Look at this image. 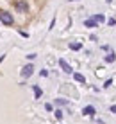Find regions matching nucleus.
I'll return each mask as SVG.
<instances>
[{
	"mask_svg": "<svg viewBox=\"0 0 116 124\" xmlns=\"http://www.w3.org/2000/svg\"><path fill=\"white\" fill-rule=\"evenodd\" d=\"M111 85H113V79H107V81H105V85H104V86L107 88V86H111Z\"/></svg>",
	"mask_w": 116,
	"mask_h": 124,
	"instance_id": "nucleus-15",
	"label": "nucleus"
},
{
	"mask_svg": "<svg viewBox=\"0 0 116 124\" xmlns=\"http://www.w3.org/2000/svg\"><path fill=\"white\" fill-rule=\"evenodd\" d=\"M16 9H18L20 13H27L29 6H27V2H23V0H18V2H16Z\"/></svg>",
	"mask_w": 116,
	"mask_h": 124,
	"instance_id": "nucleus-3",
	"label": "nucleus"
},
{
	"mask_svg": "<svg viewBox=\"0 0 116 124\" xmlns=\"http://www.w3.org/2000/svg\"><path fill=\"white\" fill-rule=\"evenodd\" d=\"M73 78H75L77 83H86V78H84L82 74H73Z\"/></svg>",
	"mask_w": 116,
	"mask_h": 124,
	"instance_id": "nucleus-11",
	"label": "nucleus"
},
{
	"mask_svg": "<svg viewBox=\"0 0 116 124\" xmlns=\"http://www.w3.org/2000/svg\"><path fill=\"white\" fill-rule=\"evenodd\" d=\"M111 112H113V113H116V104H114V106H111Z\"/></svg>",
	"mask_w": 116,
	"mask_h": 124,
	"instance_id": "nucleus-16",
	"label": "nucleus"
},
{
	"mask_svg": "<svg viewBox=\"0 0 116 124\" xmlns=\"http://www.w3.org/2000/svg\"><path fill=\"white\" fill-rule=\"evenodd\" d=\"M59 67H61V68H63V70H64V72H66V74H73V70H71V67H70V65H68V63H66V61H64V59H59Z\"/></svg>",
	"mask_w": 116,
	"mask_h": 124,
	"instance_id": "nucleus-4",
	"label": "nucleus"
},
{
	"mask_svg": "<svg viewBox=\"0 0 116 124\" xmlns=\"http://www.w3.org/2000/svg\"><path fill=\"white\" fill-rule=\"evenodd\" d=\"M70 49H71V50H80V49H82V43H80V41H71V43H70Z\"/></svg>",
	"mask_w": 116,
	"mask_h": 124,
	"instance_id": "nucleus-8",
	"label": "nucleus"
},
{
	"mask_svg": "<svg viewBox=\"0 0 116 124\" xmlns=\"http://www.w3.org/2000/svg\"><path fill=\"white\" fill-rule=\"evenodd\" d=\"M82 113L88 115V117H91V115H95V108H93V106H86V108L82 110Z\"/></svg>",
	"mask_w": 116,
	"mask_h": 124,
	"instance_id": "nucleus-6",
	"label": "nucleus"
},
{
	"mask_svg": "<svg viewBox=\"0 0 116 124\" xmlns=\"http://www.w3.org/2000/svg\"><path fill=\"white\" fill-rule=\"evenodd\" d=\"M114 61H116V54L114 52H109L105 56V63H114Z\"/></svg>",
	"mask_w": 116,
	"mask_h": 124,
	"instance_id": "nucleus-9",
	"label": "nucleus"
},
{
	"mask_svg": "<svg viewBox=\"0 0 116 124\" xmlns=\"http://www.w3.org/2000/svg\"><path fill=\"white\" fill-rule=\"evenodd\" d=\"M55 102H57L59 106H63V104H68V101H66V99H57Z\"/></svg>",
	"mask_w": 116,
	"mask_h": 124,
	"instance_id": "nucleus-13",
	"label": "nucleus"
},
{
	"mask_svg": "<svg viewBox=\"0 0 116 124\" xmlns=\"http://www.w3.org/2000/svg\"><path fill=\"white\" fill-rule=\"evenodd\" d=\"M0 22H2L4 25H13L14 18H13L11 13H7V11H0Z\"/></svg>",
	"mask_w": 116,
	"mask_h": 124,
	"instance_id": "nucleus-1",
	"label": "nucleus"
},
{
	"mask_svg": "<svg viewBox=\"0 0 116 124\" xmlns=\"http://www.w3.org/2000/svg\"><path fill=\"white\" fill-rule=\"evenodd\" d=\"M32 92H34V97H36V99H39V97L43 95V92H41V88L38 86V85H34L32 86Z\"/></svg>",
	"mask_w": 116,
	"mask_h": 124,
	"instance_id": "nucleus-5",
	"label": "nucleus"
},
{
	"mask_svg": "<svg viewBox=\"0 0 116 124\" xmlns=\"http://www.w3.org/2000/svg\"><path fill=\"white\" fill-rule=\"evenodd\" d=\"M84 25H86V27H89V29H93V27H97V22H95V20H93V18H88V20H86V22H84Z\"/></svg>",
	"mask_w": 116,
	"mask_h": 124,
	"instance_id": "nucleus-7",
	"label": "nucleus"
},
{
	"mask_svg": "<svg viewBox=\"0 0 116 124\" xmlns=\"http://www.w3.org/2000/svg\"><path fill=\"white\" fill-rule=\"evenodd\" d=\"M71 2H75V0H71Z\"/></svg>",
	"mask_w": 116,
	"mask_h": 124,
	"instance_id": "nucleus-18",
	"label": "nucleus"
},
{
	"mask_svg": "<svg viewBox=\"0 0 116 124\" xmlns=\"http://www.w3.org/2000/svg\"><path fill=\"white\" fill-rule=\"evenodd\" d=\"M4 58H6V56H0V63H2V61H4Z\"/></svg>",
	"mask_w": 116,
	"mask_h": 124,
	"instance_id": "nucleus-17",
	"label": "nucleus"
},
{
	"mask_svg": "<svg viewBox=\"0 0 116 124\" xmlns=\"http://www.w3.org/2000/svg\"><path fill=\"white\" fill-rule=\"evenodd\" d=\"M93 20H95L97 23H102V22H105V16L104 15H95V16H93Z\"/></svg>",
	"mask_w": 116,
	"mask_h": 124,
	"instance_id": "nucleus-10",
	"label": "nucleus"
},
{
	"mask_svg": "<svg viewBox=\"0 0 116 124\" xmlns=\"http://www.w3.org/2000/svg\"><path fill=\"white\" fill-rule=\"evenodd\" d=\"M55 119H57V121L63 119V112H61V110H55Z\"/></svg>",
	"mask_w": 116,
	"mask_h": 124,
	"instance_id": "nucleus-12",
	"label": "nucleus"
},
{
	"mask_svg": "<svg viewBox=\"0 0 116 124\" xmlns=\"http://www.w3.org/2000/svg\"><path fill=\"white\" fill-rule=\"evenodd\" d=\"M32 74H34V67L32 65H25L23 68H21V78L27 79V78H31Z\"/></svg>",
	"mask_w": 116,
	"mask_h": 124,
	"instance_id": "nucleus-2",
	"label": "nucleus"
},
{
	"mask_svg": "<svg viewBox=\"0 0 116 124\" xmlns=\"http://www.w3.org/2000/svg\"><path fill=\"white\" fill-rule=\"evenodd\" d=\"M45 110H46V112H52V110H54V106L50 104V102H46V104H45Z\"/></svg>",
	"mask_w": 116,
	"mask_h": 124,
	"instance_id": "nucleus-14",
	"label": "nucleus"
}]
</instances>
